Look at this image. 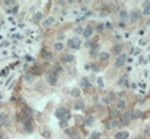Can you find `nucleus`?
Segmentation results:
<instances>
[{
  "label": "nucleus",
  "instance_id": "4d7b16f0",
  "mask_svg": "<svg viewBox=\"0 0 150 139\" xmlns=\"http://www.w3.org/2000/svg\"><path fill=\"white\" fill-rule=\"evenodd\" d=\"M134 139H143V138H140V136H137V138H134Z\"/></svg>",
  "mask_w": 150,
  "mask_h": 139
},
{
  "label": "nucleus",
  "instance_id": "8fccbe9b",
  "mask_svg": "<svg viewBox=\"0 0 150 139\" xmlns=\"http://www.w3.org/2000/svg\"><path fill=\"white\" fill-rule=\"evenodd\" d=\"M105 28H108V29H114V25H112L111 22H106V23H105Z\"/></svg>",
  "mask_w": 150,
  "mask_h": 139
},
{
  "label": "nucleus",
  "instance_id": "393cba45",
  "mask_svg": "<svg viewBox=\"0 0 150 139\" xmlns=\"http://www.w3.org/2000/svg\"><path fill=\"white\" fill-rule=\"evenodd\" d=\"M93 123H95V117L93 116H86L85 122H83V126H92Z\"/></svg>",
  "mask_w": 150,
  "mask_h": 139
},
{
  "label": "nucleus",
  "instance_id": "ddd939ff",
  "mask_svg": "<svg viewBox=\"0 0 150 139\" xmlns=\"http://www.w3.org/2000/svg\"><path fill=\"white\" fill-rule=\"evenodd\" d=\"M127 54H120L117 61H115V67H124V64L127 62Z\"/></svg>",
  "mask_w": 150,
  "mask_h": 139
},
{
  "label": "nucleus",
  "instance_id": "6e6d98bb",
  "mask_svg": "<svg viewBox=\"0 0 150 139\" xmlns=\"http://www.w3.org/2000/svg\"><path fill=\"white\" fill-rule=\"evenodd\" d=\"M1 98H3V96H1V94H0V101H1Z\"/></svg>",
  "mask_w": 150,
  "mask_h": 139
},
{
  "label": "nucleus",
  "instance_id": "09e8293b",
  "mask_svg": "<svg viewBox=\"0 0 150 139\" xmlns=\"http://www.w3.org/2000/svg\"><path fill=\"white\" fill-rule=\"evenodd\" d=\"M118 28H121V29H124V28H125V22H122V20H120V22H118Z\"/></svg>",
  "mask_w": 150,
  "mask_h": 139
},
{
  "label": "nucleus",
  "instance_id": "58836bf2",
  "mask_svg": "<svg viewBox=\"0 0 150 139\" xmlns=\"http://www.w3.org/2000/svg\"><path fill=\"white\" fill-rule=\"evenodd\" d=\"M122 48H124L122 45L117 44V45L114 46V49H112V54H118V55H120V54H122Z\"/></svg>",
  "mask_w": 150,
  "mask_h": 139
},
{
  "label": "nucleus",
  "instance_id": "13d9d810",
  "mask_svg": "<svg viewBox=\"0 0 150 139\" xmlns=\"http://www.w3.org/2000/svg\"><path fill=\"white\" fill-rule=\"evenodd\" d=\"M0 28H1V22H0Z\"/></svg>",
  "mask_w": 150,
  "mask_h": 139
},
{
  "label": "nucleus",
  "instance_id": "f8f14e48",
  "mask_svg": "<svg viewBox=\"0 0 150 139\" xmlns=\"http://www.w3.org/2000/svg\"><path fill=\"white\" fill-rule=\"evenodd\" d=\"M128 19H130V22L131 23H136V22H139V19H140V12L139 10H131V12H128Z\"/></svg>",
  "mask_w": 150,
  "mask_h": 139
},
{
  "label": "nucleus",
  "instance_id": "c03bdc74",
  "mask_svg": "<svg viewBox=\"0 0 150 139\" xmlns=\"http://www.w3.org/2000/svg\"><path fill=\"white\" fill-rule=\"evenodd\" d=\"M92 68H93V62H86L85 64V70L86 71H92Z\"/></svg>",
  "mask_w": 150,
  "mask_h": 139
},
{
  "label": "nucleus",
  "instance_id": "cd10ccee",
  "mask_svg": "<svg viewBox=\"0 0 150 139\" xmlns=\"http://www.w3.org/2000/svg\"><path fill=\"white\" fill-rule=\"evenodd\" d=\"M118 86H121V87H128L130 84H128V78L127 77H121L120 80H118V83H117Z\"/></svg>",
  "mask_w": 150,
  "mask_h": 139
},
{
  "label": "nucleus",
  "instance_id": "f3484780",
  "mask_svg": "<svg viewBox=\"0 0 150 139\" xmlns=\"http://www.w3.org/2000/svg\"><path fill=\"white\" fill-rule=\"evenodd\" d=\"M54 22H55V17H54V16H48L47 19H44V20L41 22V26H42V28H50Z\"/></svg>",
  "mask_w": 150,
  "mask_h": 139
},
{
  "label": "nucleus",
  "instance_id": "c756f323",
  "mask_svg": "<svg viewBox=\"0 0 150 139\" xmlns=\"http://www.w3.org/2000/svg\"><path fill=\"white\" fill-rule=\"evenodd\" d=\"M109 57H111V54H109V52H105V51L99 52V55H98V58H99L100 61H108Z\"/></svg>",
  "mask_w": 150,
  "mask_h": 139
},
{
  "label": "nucleus",
  "instance_id": "603ef678",
  "mask_svg": "<svg viewBox=\"0 0 150 139\" xmlns=\"http://www.w3.org/2000/svg\"><path fill=\"white\" fill-rule=\"evenodd\" d=\"M144 135H146V136H149V138H150V126H149V128H146V129H144Z\"/></svg>",
  "mask_w": 150,
  "mask_h": 139
},
{
  "label": "nucleus",
  "instance_id": "7c9ffc66",
  "mask_svg": "<svg viewBox=\"0 0 150 139\" xmlns=\"http://www.w3.org/2000/svg\"><path fill=\"white\" fill-rule=\"evenodd\" d=\"M70 139H83L82 138V133L79 132V129L76 128V129H73V133L70 135Z\"/></svg>",
  "mask_w": 150,
  "mask_h": 139
},
{
  "label": "nucleus",
  "instance_id": "9d476101",
  "mask_svg": "<svg viewBox=\"0 0 150 139\" xmlns=\"http://www.w3.org/2000/svg\"><path fill=\"white\" fill-rule=\"evenodd\" d=\"M92 35H93V26H92V25H86V26L83 28L82 36H83L85 39H89V38H92Z\"/></svg>",
  "mask_w": 150,
  "mask_h": 139
},
{
  "label": "nucleus",
  "instance_id": "f257e3e1",
  "mask_svg": "<svg viewBox=\"0 0 150 139\" xmlns=\"http://www.w3.org/2000/svg\"><path fill=\"white\" fill-rule=\"evenodd\" d=\"M34 128H35V125H34V119L32 117L28 119L26 122L21 123V132L25 133V135H31L34 132Z\"/></svg>",
  "mask_w": 150,
  "mask_h": 139
},
{
  "label": "nucleus",
  "instance_id": "4be33fe9",
  "mask_svg": "<svg viewBox=\"0 0 150 139\" xmlns=\"http://www.w3.org/2000/svg\"><path fill=\"white\" fill-rule=\"evenodd\" d=\"M70 96H71V97H74L76 100H77V98H80V96H82V92H80V89H77V87L71 89V90H70Z\"/></svg>",
  "mask_w": 150,
  "mask_h": 139
},
{
  "label": "nucleus",
  "instance_id": "9b49d317",
  "mask_svg": "<svg viewBox=\"0 0 150 139\" xmlns=\"http://www.w3.org/2000/svg\"><path fill=\"white\" fill-rule=\"evenodd\" d=\"M22 80H23V83H25V84H34V83H35V77H34L29 71H25V73H23Z\"/></svg>",
  "mask_w": 150,
  "mask_h": 139
},
{
  "label": "nucleus",
  "instance_id": "4c0bfd02",
  "mask_svg": "<svg viewBox=\"0 0 150 139\" xmlns=\"http://www.w3.org/2000/svg\"><path fill=\"white\" fill-rule=\"evenodd\" d=\"M124 116L131 122V120H134V110H127L125 113H124Z\"/></svg>",
  "mask_w": 150,
  "mask_h": 139
},
{
  "label": "nucleus",
  "instance_id": "20e7f679",
  "mask_svg": "<svg viewBox=\"0 0 150 139\" xmlns=\"http://www.w3.org/2000/svg\"><path fill=\"white\" fill-rule=\"evenodd\" d=\"M73 62H74V55H73L71 52H66V54H63L61 58H60V64H61V65H63V64L69 65V64H73Z\"/></svg>",
  "mask_w": 150,
  "mask_h": 139
},
{
  "label": "nucleus",
  "instance_id": "c85d7f7f",
  "mask_svg": "<svg viewBox=\"0 0 150 139\" xmlns=\"http://www.w3.org/2000/svg\"><path fill=\"white\" fill-rule=\"evenodd\" d=\"M74 122H76V126H83V122H85V116H74Z\"/></svg>",
  "mask_w": 150,
  "mask_h": 139
},
{
  "label": "nucleus",
  "instance_id": "bb28decb",
  "mask_svg": "<svg viewBox=\"0 0 150 139\" xmlns=\"http://www.w3.org/2000/svg\"><path fill=\"white\" fill-rule=\"evenodd\" d=\"M18 12H19V6H18V4H15V6H12V7H9V9L6 10L7 15H16Z\"/></svg>",
  "mask_w": 150,
  "mask_h": 139
},
{
  "label": "nucleus",
  "instance_id": "2f4dec72",
  "mask_svg": "<svg viewBox=\"0 0 150 139\" xmlns=\"http://www.w3.org/2000/svg\"><path fill=\"white\" fill-rule=\"evenodd\" d=\"M128 19V12L125 10V9H122V10H120V20H122V22H125Z\"/></svg>",
  "mask_w": 150,
  "mask_h": 139
},
{
  "label": "nucleus",
  "instance_id": "4468645a",
  "mask_svg": "<svg viewBox=\"0 0 150 139\" xmlns=\"http://www.w3.org/2000/svg\"><path fill=\"white\" fill-rule=\"evenodd\" d=\"M73 109H74V110H85V109H86V103H85L82 98H77V100L74 101V104H73Z\"/></svg>",
  "mask_w": 150,
  "mask_h": 139
},
{
  "label": "nucleus",
  "instance_id": "864d4df0",
  "mask_svg": "<svg viewBox=\"0 0 150 139\" xmlns=\"http://www.w3.org/2000/svg\"><path fill=\"white\" fill-rule=\"evenodd\" d=\"M117 96H118L120 98H124V96H125V93H124V92H120V93H117Z\"/></svg>",
  "mask_w": 150,
  "mask_h": 139
},
{
  "label": "nucleus",
  "instance_id": "aec40b11",
  "mask_svg": "<svg viewBox=\"0 0 150 139\" xmlns=\"http://www.w3.org/2000/svg\"><path fill=\"white\" fill-rule=\"evenodd\" d=\"M115 96H117L115 93H112V92L108 93V94H106V96H105V97L102 98V101H103L105 104H111V103H112V100L115 98Z\"/></svg>",
  "mask_w": 150,
  "mask_h": 139
},
{
  "label": "nucleus",
  "instance_id": "f704fd0d",
  "mask_svg": "<svg viewBox=\"0 0 150 139\" xmlns=\"http://www.w3.org/2000/svg\"><path fill=\"white\" fill-rule=\"evenodd\" d=\"M22 110L26 113V115H29L31 117H32V115H34V109L32 107H29V106H26V104H23V107H22Z\"/></svg>",
  "mask_w": 150,
  "mask_h": 139
},
{
  "label": "nucleus",
  "instance_id": "f03ea898",
  "mask_svg": "<svg viewBox=\"0 0 150 139\" xmlns=\"http://www.w3.org/2000/svg\"><path fill=\"white\" fill-rule=\"evenodd\" d=\"M0 126L4 128V129L12 126V117H10V115L7 112H1L0 113Z\"/></svg>",
  "mask_w": 150,
  "mask_h": 139
},
{
  "label": "nucleus",
  "instance_id": "412c9836",
  "mask_svg": "<svg viewBox=\"0 0 150 139\" xmlns=\"http://www.w3.org/2000/svg\"><path fill=\"white\" fill-rule=\"evenodd\" d=\"M125 107H127V101L124 100V98H120L118 101H117V104H115V109L117 110H125Z\"/></svg>",
  "mask_w": 150,
  "mask_h": 139
},
{
  "label": "nucleus",
  "instance_id": "423d86ee",
  "mask_svg": "<svg viewBox=\"0 0 150 139\" xmlns=\"http://www.w3.org/2000/svg\"><path fill=\"white\" fill-rule=\"evenodd\" d=\"M63 71H64V68H63V65L57 62V64H54V65L51 67L50 70H48V74H52V75H55V77H58V75H60V74H61Z\"/></svg>",
  "mask_w": 150,
  "mask_h": 139
},
{
  "label": "nucleus",
  "instance_id": "a18cd8bd",
  "mask_svg": "<svg viewBox=\"0 0 150 139\" xmlns=\"http://www.w3.org/2000/svg\"><path fill=\"white\" fill-rule=\"evenodd\" d=\"M92 71H93V73H98V71H100L99 65H98V64H95V62H93V68H92Z\"/></svg>",
  "mask_w": 150,
  "mask_h": 139
},
{
  "label": "nucleus",
  "instance_id": "a19ab883",
  "mask_svg": "<svg viewBox=\"0 0 150 139\" xmlns=\"http://www.w3.org/2000/svg\"><path fill=\"white\" fill-rule=\"evenodd\" d=\"M89 139H100V132L99 131H93V132L89 135Z\"/></svg>",
  "mask_w": 150,
  "mask_h": 139
},
{
  "label": "nucleus",
  "instance_id": "a211bd4d",
  "mask_svg": "<svg viewBox=\"0 0 150 139\" xmlns=\"http://www.w3.org/2000/svg\"><path fill=\"white\" fill-rule=\"evenodd\" d=\"M80 87H82L83 90H89V89L92 87L91 80H89L88 77H83V78H82V81H80Z\"/></svg>",
  "mask_w": 150,
  "mask_h": 139
},
{
  "label": "nucleus",
  "instance_id": "b1692460",
  "mask_svg": "<svg viewBox=\"0 0 150 139\" xmlns=\"http://www.w3.org/2000/svg\"><path fill=\"white\" fill-rule=\"evenodd\" d=\"M96 44H98V42H96V38H89V39H86V42H85V46L91 49V48H93V46L96 45Z\"/></svg>",
  "mask_w": 150,
  "mask_h": 139
},
{
  "label": "nucleus",
  "instance_id": "5701e85b",
  "mask_svg": "<svg viewBox=\"0 0 150 139\" xmlns=\"http://www.w3.org/2000/svg\"><path fill=\"white\" fill-rule=\"evenodd\" d=\"M127 138H128V132L127 131H120L114 136V139H127Z\"/></svg>",
  "mask_w": 150,
  "mask_h": 139
},
{
  "label": "nucleus",
  "instance_id": "5fc2aeb1",
  "mask_svg": "<svg viewBox=\"0 0 150 139\" xmlns=\"http://www.w3.org/2000/svg\"><path fill=\"white\" fill-rule=\"evenodd\" d=\"M140 62H142V64H146V62H147V59H146V58H143V57H142V58H140Z\"/></svg>",
  "mask_w": 150,
  "mask_h": 139
},
{
  "label": "nucleus",
  "instance_id": "6e6552de",
  "mask_svg": "<svg viewBox=\"0 0 150 139\" xmlns=\"http://www.w3.org/2000/svg\"><path fill=\"white\" fill-rule=\"evenodd\" d=\"M45 83H47L48 86H51V87H57V86H58V77H55V75L47 73V75H45Z\"/></svg>",
  "mask_w": 150,
  "mask_h": 139
},
{
  "label": "nucleus",
  "instance_id": "473e14b6",
  "mask_svg": "<svg viewBox=\"0 0 150 139\" xmlns=\"http://www.w3.org/2000/svg\"><path fill=\"white\" fill-rule=\"evenodd\" d=\"M52 48H54L55 52H61V51L64 49V44H63V42H54V46H52Z\"/></svg>",
  "mask_w": 150,
  "mask_h": 139
},
{
  "label": "nucleus",
  "instance_id": "39448f33",
  "mask_svg": "<svg viewBox=\"0 0 150 139\" xmlns=\"http://www.w3.org/2000/svg\"><path fill=\"white\" fill-rule=\"evenodd\" d=\"M35 78L37 77H40V75H42V73H44V68H42V65H40V64H34L32 67H31V70H28Z\"/></svg>",
  "mask_w": 150,
  "mask_h": 139
},
{
  "label": "nucleus",
  "instance_id": "1a4fd4ad",
  "mask_svg": "<svg viewBox=\"0 0 150 139\" xmlns=\"http://www.w3.org/2000/svg\"><path fill=\"white\" fill-rule=\"evenodd\" d=\"M69 112V109L67 107H64V106H60V107H57V110L54 112V116L58 119V120H61L64 116H66V113Z\"/></svg>",
  "mask_w": 150,
  "mask_h": 139
},
{
  "label": "nucleus",
  "instance_id": "6ab92c4d",
  "mask_svg": "<svg viewBox=\"0 0 150 139\" xmlns=\"http://www.w3.org/2000/svg\"><path fill=\"white\" fill-rule=\"evenodd\" d=\"M99 49H100L99 44H96V45L93 46V48H91V49H89V57H91V58H95V57H98V55H99Z\"/></svg>",
  "mask_w": 150,
  "mask_h": 139
},
{
  "label": "nucleus",
  "instance_id": "e433bc0d",
  "mask_svg": "<svg viewBox=\"0 0 150 139\" xmlns=\"http://www.w3.org/2000/svg\"><path fill=\"white\" fill-rule=\"evenodd\" d=\"M1 4H3L4 7H7V9H9V7L15 6V4H16V1H15V0H4V1H1Z\"/></svg>",
  "mask_w": 150,
  "mask_h": 139
},
{
  "label": "nucleus",
  "instance_id": "37998d69",
  "mask_svg": "<svg viewBox=\"0 0 150 139\" xmlns=\"http://www.w3.org/2000/svg\"><path fill=\"white\" fill-rule=\"evenodd\" d=\"M105 29V23H98L95 28H93V31H96V32H102Z\"/></svg>",
  "mask_w": 150,
  "mask_h": 139
},
{
  "label": "nucleus",
  "instance_id": "dca6fc26",
  "mask_svg": "<svg viewBox=\"0 0 150 139\" xmlns=\"http://www.w3.org/2000/svg\"><path fill=\"white\" fill-rule=\"evenodd\" d=\"M42 17H44V12H35V15L32 16V23H35V25H38L41 20H42Z\"/></svg>",
  "mask_w": 150,
  "mask_h": 139
},
{
  "label": "nucleus",
  "instance_id": "7ed1b4c3",
  "mask_svg": "<svg viewBox=\"0 0 150 139\" xmlns=\"http://www.w3.org/2000/svg\"><path fill=\"white\" fill-rule=\"evenodd\" d=\"M66 45H67V48H70V49H80V46H82V39H80L79 36H71V38L67 39Z\"/></svg>",
  "mask_w": 150,
  "mask_h": 139
},
{
  "label": "nucleus",
  "instance_id": "ea45409f",
  "mask_svg": "<svg viewBox=\"0 0 150 139\" xmlns=\"http://www.w3.org/2000/svg\"><path fill=\"white\" fill-rule=\"evenodd\" d=\"M118 116H120V110H117L115 107H112L111 109V119H118Z\"/></svg>",
  "mask_w": 150,
  "mask_h": 139
},
{
  "label": "nucleus",
  "instance_id": "72a5a7b5",
  "mask_svg": "<svg viewBox=\"0 0 150 139\" xmlns=\"http://www.w3.org/2000/svg\"><path fill=\"white\" fill-rule=\"evenodd\" d=\"M41 136L45 139H50L51 138V131L50 129H47V128H44L42 131H41Z\"/></svg>",
  "mask_w": 150,
  "mask_h": 139
},
{
  "label": "nucleus",
  "instance_id": "a878e982",
  "mask_svg": "<svg viewBox=\"0 0 150 139\" xmlns=\"http://www.w3.org/2000/svg\"><path fill=\"white\" fill-rule=\"evenodd\" d=\"M143 15L144 16H150V1H144L143 3Z\"/></svg>",
  "mask_w": 150,
  "mask_h": 139
},
{
  "label": "nucleus",
  "instance_id": "0eeeda50",
  "mask_svg": "<svg viewBox=\"0 0 150 139\" xmlns=\"http://www.w3.org/2000/svg\"><path fill=\"white\" fill-rule=\"evenodd\" d=\"M40 55H41V58L45 59V61H52V59H54V52L50 51V49H47V48H42L41 52H40Z\"/></svg>",
  "mask_w": 150,
  "mask_h": 139
},
{
  "label": "nucleus",
  "instance_id": "3c124183",
  "mask_svg": "<svg viewBox=\"0 0 150 139\" xmlns=\"http://www.w3.org/2000/svg\"><path fill=\"white\" fill-rule=\"evenodd\" d=\"M76 34H83V28L82 26H77L76 28Z\"/></svg>",
  "mask_w": 150,
  "mask_h": 139
},
{
  "label": "nucleus",
  "instance_id": "c9c22d12",
  "mask_svg": "<svg viewBox=\"0 0 150 139\" xmlns=\"http://www.w3.org/2000/svg\"><path fill=\"white\" fill-rule=\"evenodd\" d=\"M134 119H144V113L140 109H136L134 110Z\"/></svg>",
  "mask_w": 150,
  "mask_h": 139
},
{
  "label": "nucleus",
  "instance_id": "de8ad7c7",
  "mask_svg": "<svg viewBox=\"0 0 150 139\" xmlns=\"http://www.w3.org/2000/svg\"><path fill=\"white\" fill-rule=\"evenodd\" d=\"M25 61H26V62H32V61H34V57H31V55H25Z\"/></svg>",
  "mask_w": 150,
  "mask_h": 139
},
{
  "label": "nucleus",
  "instance_id": "79ce46f5",
  "mask_svg": "<svg viewBox=\"0 0 150 139\" xmlns=\"http://www.w3.org/2000/svg\"><path fill=\"white\" fill-rule=\"evenodd\" d=\"M58 125H60V128H61V129H67V128H69V122H67V120H64V119L58 120Z\"/></svg>",
  "mask_w": 150,
  "mask_h": 139
},
{
  "label": "nucleus",
  "instance_id": "2eb2a0df",
  "mask_svg": "<svg viewBox=\"0 0 150 139\" xmlns=\"http://www.w3.org/2000/svg\"><path fill=\"white\" fill-rule=\"evenodd\" d=\"M105 126H106V129H117L120 126V120L118 119H109Z\"/></svg>",
  "mask_w": 150,
  "mask_h": 139
},
{
  "label": "nucleus",
  "instance_id": "49530a36",
  "mask_svg": "<svg viewBox=\"0 0 150 139\" xmlns=\"http://www.w3.org/2000/svg\"><path fill=\"white\" fill-rule=\"evenodd\" d=\"M96 83H98V87H99V89H103V80H102V78H98Z\"/></svg>",
  "mask_w": 150,
  "mask_h": 139
}]
</instances>
